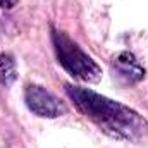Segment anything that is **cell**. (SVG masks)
<instances>
[{
    "label": "cell",
    "mask_w": 148,
    "mask_h": 148,
    "mask_svg": "<svg viewBox=\"0 0 148 148\" xmlns=\"http://www.w3.org/2000/svg\"><path fill=\"white\" fill-rule=\"evenodd\" d=\"M52 41L53 48L59 59V64L74 76L79 81L86 83H98L102 77V69L100 66L88 55L84 53L77 43H74L66 33L59 29H52Z\"/></svg>",
    "instance_id": "obj_2"
},
{
    "label": "cell",
    "mask_w": 148,
    "mask_h": 148,
    "mask_svg": "<svg viewBox=\"0 0 148 148\" xmlns=\"http://www.w3.org/2000/svg\"><path fill=\"white\" fill-rule=\"evenodd\" d=\"M24 100L28 109L40 117H59L66 112L64 103L53 93H50L48 90L38 84H29L26 88Z\"/></svg>",
    "instance_id": "obj_3"
},
{
    "label": "cell",
    "mask_w": 148,
    "mask_h": 148,
    "mask_svg": "<svg viewBox=\"0 0 148 148\" xmlns=\"http://www.w3.org/2000/svg\"><path fill=\"white\" fill-rule=\"evenodd\" d=\"M114 69L124 83H138L145 77V69L131 52H122L114 59Z\"/></svg>",
    "instance_id": "obj_4"
},
{
    "label": "cell",
    "mask_w": 148,
    "mask_h": 148,
    "mask_svg": "<svg viewBox=\"0 0 148 148\" xmlns=\"http://www.w3.org/2000/svg\"><path fill=\"white\" fill-rule=\"evenodd\" d=\"M66 93L77 110L112 138L141 141L148 134V122L136 110L73 84H66Z\"/></svg>",
    "instance_id": "obj_1"
},
{
    "label": "cell",
    "mask_w": 148,
    "mask_h": 148,
    "mask_svg": "<svg viewBox=\"0 0 148 148\" xmlns=\"http://www.w3.org/2000/svg\"><path fill=\"white\" fill-rule=\"evenodd\" d=\"M16 60L10 53H2L0 55V84L2 86H10L16 81Z\"/></svg>",
    "instance_id": "obj_5"
},
{
    "label": "cell",
    "mask_w": 148,
    "mask_h": 148,
    "mask_svg": "<svg viewBox=\"0 0 148 148\" xmlns=\"http://www.w3.org/2000/svg\"><path fill=\"white\" fill-rule=\"evenodd\" d=\"M19 0H0V7L2 9H12Z\"/></svg>",
    "instance_id": "obj_6"
}]
</instances>
